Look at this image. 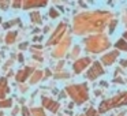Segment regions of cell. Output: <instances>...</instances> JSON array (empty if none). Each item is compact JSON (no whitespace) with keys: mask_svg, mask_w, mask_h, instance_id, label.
Wrapping results in <instances>:
<instances>
[{"mask_svg":"<svg viewBox=\"0 0 127 116\" xmlns=\"http://www.w3.org/2000/svg\"><path fill=\"white\" fill-rule=\"evenodd\" d=\"M68 90V93L71 94L72 97L75 98V101L77 102H83L86 100V89H85V85L83 86H72V87H68L67 89Z\"/></svg>","mask_w":127,"mask_h":116,"instance_id":"6da1fadb","label":"cell"},{"mask_svg":"<svg viewBox=\"0 0 127 116\" xmlns=\"http://www.w3.org/2000/svg\"><path fill=\"white\" fill-rule=\"evenodd\" d=\"M101 72H102V68H101V66H100L98 63H94V66H93V70H92V71L88 74V77L90 78V79H94V78H96L97 75H100Z\"/></svg>","mask_w":127,"mask_h":116,"instance_id":"7a4b0ae2","label":"cell"},{"mask_svg":"<svg viewBox=\"0 0 127 116\" xmlns=\"http://www.w3.org/2000/svg\"><path fill=\"white\" fill-rule=\"evenodd\" d=\"M30 71H32V68H26V70H23V71H21V72H18V75H17V79L18 81H25L26 78H28V75L30 74Z\"/></svg>","mask_w":127,"mask_h":116,"instance_id":"3957f363","label":"cell"},{"mask_svg":"<svg viewBox=\"0 0 127 116\" xmlns=\"http://www.w3.org/2000/svg\"><path fill=\"white\" fill-rule=\"evenodd\" d=\"M89 63V59H83V60H81V61H78V63L77 64H75V67H74V68H75V71H77V72H79V71H82V70L83 68H85V64H88Z\"/></svg>","mask_w":127,"mask_h":116,"instance_id":"277c9868","label":"cell"},{"mask_svg":"<svg viewBox=\"0 0 127 116\" xmlns=\"http://www.w3.org/2000/svg\"><path fill=\"white\" fill-rule=\"evenodd\" d=\"M116 55H118V52L109 53V56H105V58H102V61H104L105 64H109L112 60H115V59H116Z\"/></svg>","mask_w":127,"mask_h":116,"instance_id":"5b68a950","label":"cell"},{"mask_svg":"<svg viewBox=\"0 0 127 116\" xmlns=\"http://www.w3.org/2000/svg\"><path fill=\"white\" fill-rule=\"evenodd\" d=\"M44 105H45V107H49V109L52 111V112H55V111L58 109V104H56V102L49 101V100H44Z\"/></svg>","mask_w":127,"mask_h":116,"instance_id":"8992f818","label":"cell"},{"mask_svg":"<svg viewBox=\"0 0 127 116\" xmlns=\"http://www.w3.org/2000/svg\"><path fill=\"white\" fill-rule=\"evenodd\" d=\"M8 89L6 87V79H0V97H3L4 93H7Z\"/></svg>","mask_w":127,"mask_h":116,"instance_id":"52a82bcc","label":"cell"},{"mask_svg":"<svg viewBox=\"0 0 127 116\" xmlns=\"http://www.w3.org/2000/svg\"><path fill=\"white\" fill-rule=\"evenodd\" d=\"M116 47H118V48H122V49H124V51H127V44L123 41V40H120V41L116 42Z\"/></svg>","mask_w":127,"mask_h":116,"instance_id":"ba28073f","label":"cell"},{"mask_svg":"<svg viewBox=\"0 0 127 116\" xmlns=\"http://www.w3.org/2000/svg\"><path fill=\"white\" fill-rule=\"evenodd\" d=\"M11 105V100H7V101H0V107H10Z\"/></svg>","mask_w":127,"mask_h":116,"instance_id":"9c48e42d","label":"cell"},{"mask_svg":"<svg viewBox=\"0 0 127 116\" xmlns=\"http://www.w3.org/2000/svg\"><path fill=\"white\" fill-rule=\"evenodd\" d=\"M34 115L36 116H44V113H42L41 109H34Z\"/></svg>","mask_w":127,"mask_h":116,"instance_id":"30bf717a","label":"cell"},{"mask_svg":"<svg viewBox=\"0 0 127 116\" xmlns=\"http://www.w3.org/2000/svg\"><path fill=\"white\" fill-rule=\"evenodd\" d=\"M32 18H33V21H36V19H37V22L40 21V17H38V14H36V12H33V14H32Z\"/></svg>","mask_w":127,"mask_h":116,"instance_id":"8fae6325","label":"cell"},{"mask_svg":"<svg viewBox=\"0 0 127 116\" xmlns=\"http://www.w3.org/2000/svg\"><path fill=\"white\" fill-rule=\"evenodd\" d=\"M15 36H17V34H15V33H12L11 36H8V37H7V42H11V41H12V38H14Z\"/></svg>","mask_w":127,"mask_h":116,"instance_id":"7c38bea8","label":"cell"},{"mask_svg":"<svg viewBox=\"0 0 127 116\" xmlns=\"http://www.w3.org/2000/svg\"><path fill=\"white\" fill-rule=\"evenodd\" d=\"M49 14H51V17H52V18L58 17V12H55V10H51V12H49Z\"/></svg>","mask_w":127,"mask_h":116,"instance_id":"4fadbf2b","label":"cell"},{"mask_svg":"<svg viewBox=\"0 0 127 116\" xmlns=\"http://www.w3.org/2000/svg\"><path fill=\"white\" fill-rule=\"evenodd\" d=\"M88 116H97V115H96V112H94V111H89Z\"/></svg>","mask_w":127,"mask_h":116,"instance_id":"5bb4252c","label":"cell"},{"mask_svg":"<svg viewBox=\"0 0 127 116\" xmlns=\"http://www.w3.org/2000/svg\"><path fill=\"white\" fill-rule=\"evenodd\" d=\"M23 116H29V112H28V111H26V108H25V109H23Z\"/></svg>","mask_w":127,"mask_h":116,"instance_id":"9a60e30c","label":"cell"},{"mask_svg":"<svg viewBox=\"0 0 127 116\" xmlns=\"http://www.w3.org/2000/svg\"><path fill=\"white\" fill-rule=\"evenodd\" d=\"M0 7H7V3L4 1V3H0Z\"/></svg>","mask_w":127,"mask_h":116,"instance_id":"2e32d148","label":"cell"},{"mask_svg":"<svg viewBox=\"0 0 127 116\" xmlns=\"http://www.w3.org/2000/svg\"><path fill=\"white\" fill-rule=\"evenodd\" d=\"M126 38H127V33H126Z\"/></svg>","mask_w":127,"mask_h":116,"instance_id":"e0dca14e","label":"cell"}]
</instances>
